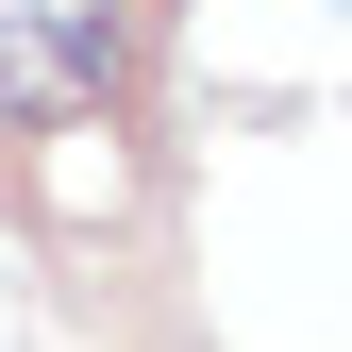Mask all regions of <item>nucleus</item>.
Masks as SVG:
<instances>
[{
  "instance_id": "1",
  "label": "nucleus",
  "mask_w": 352,
  "mask_h": 352,
  "mask_svg": "<svg viewBox=\"0 0 352 352\" xmlns=\"http://www.w3.org/2000/svg\"><path fill=\"white\" fill-rule=\"evenodd\" d=\"M135 67V0H0V118H101Z\"/></svg>"
}]
</instances>
